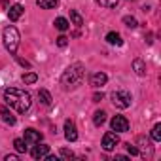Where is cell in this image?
Returning <instances> with one entry per match:
<instances>
[{
	"instance_id": "f1b7e54d",
	"label": "cell",
	"mask_w": 161,
	"mask_h": 161,
	"mask_svg": "<svg viewBox=\"0 0 161 161\" xmlns=\"http://www.w3.org/2000/svg\"><path fill=\"white\" fill-rule=\"evenodd\" d=\"M17 61H19V64H21V66H27V68H31V63H29V61H23V59H17Z\"/></svg>"
},
{
	"instance_id": "8992f818",
	"label": "cell",
	"mask_w": 161,
	"mask_h": 161,
	"mask_svg": "<svg viewBox=\"0 0 161 161\" xmlns=\"http://www.w3.org/2000/svg\"><path fill=\"white\" fill-rule=\"evenodd\" d=\"M110 127L116 133H125V131H129V121L125 116H114L110 121Z\"/></svg>"
},
{
	"instance_id": "ac0fdd59",
	"label": "cell",
	"mask_w": 161,
	"mask_h": 161,
	"mask_svg": "<svg viewBox=\"0 0 161 161\" xmlns=\"http://www.w3.org/2000/svg\"><path fill=\"white\" fill-rule=\"evenodd\" d=\"M38 99H40V103L46 104V106L51 104V95H49V91H46V89H40V91H38Z\"/></svg>"
},
{
	"instance_id": "603a6c76",
	"label": "cell",
	"mask_w": 161,
	"mask_h": 161,
	"mask_svg": "<svg viewBox=\"0 0 161 161\" xmlns=\"http://www.w3.org/2000/svg\"><path fill=\"white\" fill-rule=\"evenodd\" d=\"M36 80H38V76H36L34 72H27V74H23V82H25V84H36Z\"/></svg>"
},
{
	"instance_id": "6da1fadb",
	"label": "cell",
	"mask_w": 161,
	"mask_h": 161,
	"mask_svg": "<svg viewBox=\"0 0 161 161\" xmlns=\"http://www.w3.org/2000/svg\"><path fill=\"white\" fill-rule=\"evenodd\" d=\"M4 101L12 108H15L19 114H25L31 108V104H32L31 93L29 91H23V89H15V87H10V89L4 91Z\"/></svg>"
},
{
	"instance_id": "9c48e42d",
	"label": "cell",
	"mask_w": 161,
	"mask_h": 161,
	"mask_svg": "<svg viewBox=\"0 0 161 161\" xmlns=\"http://www.w3.org/2000/svg\"><path fill=\"white\" fill-rule=\"evenodd\" d=\"M106 74L104 72H95L93 76H91V86L95 87V89H99V87H103L104 84H106Z\"/></svg>"
},
{
	"instance_id": "e0dca14e",
	"label": "cell",
	"mask_w": 161,
	"mask_h": 161,
	"mask_svg": "<svg viewBox=\"0 0 161 161\" xmlns=\"http://www.w3.org/2000/svg\"><path fill=\"white\" fill-rule=\"evenodd\" d=\"M53 25H55V29H57V31H61V32L68 31V27H70V23H68V21L64 19V17H57Z\"/></svg>"
},
{
	"instance_id": "d6986e66",
	"label": "cell",
	"mask_w": 161,
	"mask_h": 161,
	"mask_svg": "<svg viewBox=\"0 0 161 161\" xmlns=\"http://www.w3.org/2000/svg\"><path fill=\"white\" fill-rule=\"evenodd\" d=\"M70 21H72L76 27H82V25H84V17L80 15L76 10H70Z\"/></svg>"
},
{
	"instance_id": "8fae6325",
	"label": "cell",
	"mask_w": 161,
	"mask_h": 161,
	"mask_svg": "<svg viewBox=\"0 0 161 161\" xmlns=\"http://www.w3.org/2000/svg\"><path fill=\"white\" fill-rule=\"evenodd\" d=\"M46 153H49V146H46V144L34 146L32 152H31V155H32L34 159H42V157H46Z\"/></svg>"
},
{
	"instance_id": "9a60e30c",
	"label": "cell",
	"mask_w": 161,
	"mask_h": 161,
	"mask_svg": "<svg viewBox=\"0 0 161 161\" xmlns=\"http://www.w3.org/2000/svg\"><path fill=\"white\" fill-rule=\"evenodd\" d=\"M106 42H108L110 46H121V44H123V40H121V36H119L118 32H108V34H106Z\"/></svg>"
},
{
	"instance_id": "cb8c5ba5",
	"label": "cell",
	"mask_w": 161,
	"mask_h": 161,
	"mask_svg": "<svg viewBox=\"0 0 161 161\" xmlns=\"http://www.w3.org/2000/svg\"><path fill=\"white\" fill-rule=\"evenodd\" d=\"M123 23H125V27H129V29H135V27L138 25L133 15H125V17H123Z\"/></svg>"
},
{
	"instance_id": "d4e9b609",
	"label": "cell",
	"mask_w": 161,
	"mask_h": 161,
	"mask_svg": "<svg viewBox=\"0 0 161 161\" xmlns=\"http://www.w3.org/2000/svg\"><path fill=\"white\" fill-rule=\"evenodd\" d=\"M57 46H59V47H66V46H68V38L61 34V36L57 38Z\"/></svg>"
},
{
	"instance_id": "4fadbf2b",
	"label": "cell",
	"mask_w": 161,
	"mask_h": 161,
	"mask_svg": "<svg viewBox=\"0 0 161 161\" xmlns=\"http://www.w3.org/2000/svg\"><path fill=\"white\" fill-rule=\"evenodd\" d=\"M133 70L138 74V76H146V64L142 59H135L133 61Z\"/></svg>"
},
{
	"instance_id": "52a82bcc",
	"label": "cell",
	"mask_w": 161,
	"mask_h": 161,
	"mask_svg": "<svg viewBox=\"0 0 161 161\" xmlns=\"http://www.w3.org/2000/svg\"><path fill=\"white\" fill-rule=\"evenodd\" d=\"M64 138H66L68 142L78 140V131H76V125H74L72 119H66V121H64Z\"/></svg>"
},
{
	"instance_id": "7c38bea8",
	"label": "cell",
	"mask_w": 161,
	"mask_h": 161,
	"mask_svg": "<svg viewBox=\"0 0 161 161\" xmlns=\"http://www.w3.org/2000/svg\"><path fill=\"white\" fill-rule=\"evenodd\" d=\"M0 116H2V119H4V123H8V125H15V116L6 108V106H2V108H0Z\"/></svg>"
},
{
	"instance_id": "3957f363",
	"label": "cell",
	"mask_w": 161,
	"mask_h": 161,
	"mask_svg": "<svg viewBox=\"0 0 161 161\" xmlns=\"http://www.w3.org/2000/svg\"><path fill=\"white\" fill-rule=\"evenodd\" d=\"M2 40H4V47L10 51V53H15L17 47H19V32L15 27H6L4 32H2Z\"/></svg>"
},
{
	"instance_id": "7a4b0ae2",
	"label": "cell",
	"mask_w": 161,
	"mask_h": 161,
	"mask_svg": "<svg viewBox=\"0 0 161 161\" xmlns=\"http://www.w3.org/2000/svg\"><path fill=\"white\" fill-rule=\"evenodd\" d=\"M84 76H86V66H84L82 63H74V64H70V66L63 72L61 84H63L64 87H78L80 84L84 82Z\"/></svg>"
},
{
	"instance_id": "2e32d148",
	"label": "cell",
	"mask_w": 161,
	"mask_h": 161,
	"mask_svg": "<svg viewBox=\"0 0 161 161\" xmlns=\"http://www.w3.org/2000/svg\"><path fill=\"white\" fill-rule=\"evenodd\" d=\"M104 121H106V112H104V110H97V112L93 114V123H95L97 127H101Z\"/></svg>"
},
{
	"instance_id": "7402d4cb",
	"label": "cell",
	"mask_w": 161,
	"mask_h": 161,
	"mask_svg": "<svg viewBox=\"0 0 161 161\" xmlns=\"http://www.w3.org/2000/svg\"><path fill=\"white\" fill-rule=\"evenodd\" d=\"M152 138H153L155 142L161 140V123H155V125H153V129H152Z\"/></svg>"
},
{
	"instance_id": "44dd1931",
	"label": "cell",
	"mask_w": 161,
	"mask_h": 161,
	"mask_svg": "<svg viewBox=\"0 0 161 161\" xmlns=\"http://www.w3.org/2000/svg\"><path fill=\"white\" fill-rule=\"evenodd\" d=\"M25 144H27V142H25L23 138H15V140H14V146H15V150H17L19 153H25V152H27V146H25Z\"/></svg>"
},
{
	"instance_id": "5bb4252c",
	"label": "cell",
	"mask_w": 161,
	"mask_h": 161,
	"mask_svg": "<svg viewBox=\"0 0 161 161\" xmlns=\"http://www.w3.org/2000/svg\"><path fill=\"white\" fill-rule=\"evenodd\" d=\"M36 4L42 10H53V8L59 6V0H36Z\"/></svg>"
},
{
	"instance_id": "ffe728a7",
	"label": "cell",
	"mask_w": 161,
	"mask_h": 161,
	"mask_svg": "<svg viewBox=\"0 0 161 161\" xmlns=\"http://www.w3.org/2000/svg\"><path fill=\"white\" fill-rule=\"evenodd\" d=\"M97 4L101 6V8H116L118 4H119V0H97Z\"/></svg>"
},
{
	"instance_id": "30bf717a",
	"label": "cell",
	"mask_w": 161,
	"mask_h": 161,
	"mask_svg": "<svg viewBox=\"0 0 161 161\" xmlns=\"http://www.w3.org/2000/svg\"><path fill=\"white\" fill-rule=\"evenodd\" d=\"M21 15H23V6H21V4H14V6H10V10H8V17H10V21H17Z\"/></svg>"
},
{
	"instance_id": "484cf974",
	"label": "cell",
	"mask_w": 161,
	"mask_h": 161,
	"mask_svg": "<svg viewBox=\"0 0 161 161\" xmlns=\"http://www.w3.org/2000/svg\"><path fill=\"white\" fill-rule=\"evenodd\" d=\"M125 146H127V152H129L131 155H138V153H140V150H138L136 146H131V144H125Z\"/></svg>"
},
{
	"instance_id": "4316f807",
	"label": "cell",
	"mask_w": 161,
	"mask_h": 161,
	"mask_svg": "<svg viewBox=\"0 0 161 161\" xmlns=\"http://www.w3.org/2000/svg\"><path fill=\"white\" fill-rule=\"evenodd\" d=\"M61 155H63V157H66V159H70V157H74V153H72L70 150H66V148H63V150H61Z\"/></svg>"
},
{
	"instance_id": "5b68a950",
	"label": "cell",
	"mask_w": 161,
	"mask_h": 161,
	"mask_svg": "<svg viewBox=\"0 0 161 161\" xmlns=\"http://www.w3.org/2000/svg\"><path fill=\"white\" fill-rule=\"evenodd\" d=\"M118 144H119V136H118V133H114V131L104 133V136H103V148H104L106 152H112Z\"/></svg>"
},
{
	"instance_id": "83f0119b",
	"label": "cell",
	"mask_w": 161,
	"mask_h": 161,
	"mask_svg": "<svg viewBox=\"0 0 161 161\" xmlns=\"http://www.w3.org/2000/svg\"><path fill=\"white\" fill-rule=\"evenodd\" d=\"M93 101H95V103H101V101H103V93H95V95H93Z\"/></svg>"
},
{
	"instance_id": "f546056e",
	"label": "cell",
	"mask_w": 161,
	"mask_h": 161,
	"mask_svg": "<svg viewBox=\"0 0 161 161\" xmlns=\"http://www.w3.org/2000/svg\"><path fill=\"white\" fill-rule=\"evenodd\" d=\"M19 157L17 155H6V161H17Z\"/></svg>"
},
{
	"instance_id": "277c9868",
	"label": "cell",
	"mask_w": 161,
	"mask_h": 161,
	"mask_svg": "<svg viewBox=\"0 0 161 161\" xmlns=\"http://www.w3.org/2000/svg\"><path fill=\"white\" fill-rule=\"evenodd\" d=\"M112 103L116 108H129L131 106V93L129 91H114Z\"/></svg>"
},
{
	"instance_id": "ba28073f",
	"label": "cell",
	"mask_w": 161,
	"mask_h": 161,
	"mask_svg": "<svg viewBox=\"0 0 161 161\" xmlns=\"http://www.w3.org/2000/svg\"><path fill=\"white\" fill-rule=\"evenodd\" d=\"M44 136H42V133L40 131H36V129H25V142L27 144H40V140H42Z\"/></svg>"
}]
</instances>
